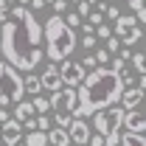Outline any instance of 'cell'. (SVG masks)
<instances>
[{"mask_svg":"<svg viewBox=\"0 0 146 146\" xmlns=\"http://www.w3.org/2000/svg\"><path fill=\"white\" fill-rule=\"evenodd\" d=\"M42 23H36V14L25 6H11L9 20L0 28V51L6 65H11L20 73H34L42 62Z\"/></svg>","mask_w":146,"mask_h":146,"instance_id":"obj_1","label":"cell"},{"mask_svg":"<svg viewBox=\"0 0 146 146\" xmlns=\"http://www.w3.org/2000/svg\"><path fill=\"white\" fill-rule=\"evenodd\" d=\"M82 90H76V110H73V118H84L93 115L104 107H112L118 98H121V79L118 73H112L110 68H96L84 76V82L79 84Z\"/></svg>","mask_w":146,"mask_h":146,"instance_id":"obj_2","label":"cell"},{"mask_svg":"<svg viewBox=\"0 0 146 146\" xmlns=\"http://www.w3.org/2000/svg\"><path fill=\"white\" fill-rule=\"evenodd\" d=\"M42 39H45V51L42 54L48 56L54 65H59L62 59H70L73 48H76V34L73 28L65 25V20L54 14L42 23Z\"/></svg>","mask_w":146,"mask_h":146,"instance_id":"obj_3","label":"cell"},{"mask_svg":"<svg viewBox=\"0 0 146 146\" xmlns=\"http://www.w3.org/2000/svg\"><path fill=\"white\" fill-rule=\"evenodd\" d=\"M124 112L127 110L115 107V104L93 112V127L104 138V146H118V135H121V127H124Z\"/></svg>","mask_w":146,"mask_h":146,"instance_id":"obj_4","label":"cell"},{"mask_svg":"<svg viewBox=\"0 0 146 146\" xmlns=\"http://www.w3.org/2000/svg\"><path fill=\"white\" fill-rule=\"evenodd\" d=\"M23 73L14 70L11 65H6V62H0V107H9L11 101L17 104L23 101Z\"/></svg>","mask_w":146,"mask_h":146,"instance_id":"obj_5","label":"cell"},{"mask_svg":"<svg viewBox=\"0 0 146 146\" xmlns=\"http://www.w3.org/2000/svg\"><path fill=\"white\" fill-rule=\"evenodd\" d=\"M112 34H115V39H118L124 48H129V45L141 42L143 28H141V23L135 20V14H121V17L115 20V28H112Z\"/></svg>","mask_w":146,"mask_h":146,"instance_id":"obj_6","label":"cell"},{"mask_svg":"<svg viewBox=\"0 0 146 146\" xmlns=\"http://www.w3.org/2000/svg\"><path fill=\"white\" fill-rule=\"evenodd\" d=\"M87 70L79 65V62H70V59H62L59 65V79H62V87H79L84 82Z\"/></svg>","mask_w":146,"mask_h":146,"instance_id":"obj_7","label":"cell"},{"mask_svg":"<svg viewBox=\"0 0 146 146\" xmlns=\"http://www.w3.org/2000/svg\"><path fill=\"white\" fill-rule=\"evenodd\" d=\"M51 110L54 112H68L73 115V110H76V90L73 87H59V90L51 93Z\"/></svg>","mask_w":146,"mask_h":146,"instance_id":"obj_8","label":"cell"},{"mask_svg":"<svg viewBox=\"0 0 146 146\" xmlns=\"http://www.w3.org/2000/svg\"><path fill=\"white\" fill-rule=\"evenodd\" d=\"M90 135H93V129H90V124H87L84 118H73V121H70V127H68V138H70V143L87 146Z\"/></svg>","mask_w":146,"mask_h":146,"instance_id":"obj_9","label":"cell"},{"mask_svg":"<svg viewBox=\"0 0 146 146\" xmlns=\"http://www.w3.org/2000/svg\"><path fill=\"white\" fill-rule=\"evenodd\" d=\"M20 138H23V124L20 121L9 118L6 124H0V141H3V146H17Z\"/></svg>","mask_w":146,"mask_h":146,"instance_id":"obj_10","label":"cell"},{"mask_svg":"<svg viewBox=\"0 0 146 146\" xmlns=\"http://www.w3.org/2000/svg\"><path fill=\"white\" fill-rule=\"evenodd\" d=\"M39 84H42V90H59L62 87V79H59V65H48L45 70H42V76H39Z\"/></svg>","mask_w":146,"mask_h":146,"instance_id":"obj_11","label":"cell"},{"mask_svg":"<svg viewBox=\"0 0 146 146\" xmlns=\"http://www.w3.org/2000/svg\"><path fill=\"white\" fill-rule=\"evenodd\" d=\"M124 107L121 110H138V104L143 101V87H127V90H121V98H118Z\"/></svg>","mask_w":146,"mask_h":146,"instance_id":"obj_12","label":"cell"},{"mask_svg":"<svg viewBox=\"0 0 146 146\" xmlns=\"http://www.w3.org/2000/svg\"><path fill=\"white\" fill-rule=\"evenodd\" d=\"M124 127H127V132H143V129H146L143 112H138V110H127V112H124Z\"/></svg>","mask_w":146,"mask_h":146,"instance_id":"obj_13","label":"cell"},{"mask_svg":"<svg viewBox=\"0 0 146 146\" xmlns=\"http://www.w3.org/2000/svg\"><path fill=\"white\" fill-rule=\"evenodd\" d=\"M45 138H48V146H73L70 138H68V129L62 127H51L45 132Z\"/></svg>","mask_w":146,"mask_h":146,"instance_id":"obj_14","label":"cell"},{"mask_svg":"<svg viewBox=\"0 0 146 146\" xmlns=\"http://www.w3.org/2000/svg\"><path fill=\"white\" fill-rule=\"evenodd\" d=\"M28 118H34V107H31V101H17L14 104V121H28Z\"/></svg>","mask_w":146,"mask_h":146,"instance_id":"obj_15","label":"cell"},{"mask_svg":"<svg viewBox=\"0 0 146 146\" xmlns=\"http://www.w3.org/2000/svg\"><path fill=\"white\" fill-rule=\"evenodd\" d=\"M118 143L121 146H146V138H143V132H124V135H118Z\"/></svg>","mask_w":146,"mask_h":146,"instance_id":"obj_16","label":"cell"},{"mask_svg":"<svg viewBox=\"0 0 146 146\" xmlns=\"http://www.w3.org/2000/svg\"><path fill=\"white\" fill-rule=\"evenodd\" d=\"M23 90H25V93H31V96H39V93H42L39 76H34V73H25V76H23Z\"/></svg>","mask_w":146,"mask_h":146,"instance_id":"obj_17","label":"cell"},{"mask_svg":"<svg viewBox=\"0 0 146 146\" xmlns=\"http://www.w3.org/2000/svg\"><path fill=\"white\" fill-rule=\"evenodd\" d=\"M25 146H48V138H45V132H39V129H31L28 135H25Z\"/></svg>","mask_w":146,"mask_h":146,"instance_id":"obj_18","label":"cell"},{"mask_svg":"<svg viewBox=\"0 0 146 146\" xmlns=\"http://www.w3.org/2000/svg\"><path fill=\"white\" fill-rule=\"evenodd\" d=\"M31 107H34L36 115H48V112H51V101H48L45 96H34V98H31Z\"/></svg>","mask_w":146,"mask_h":146,"instance_id":"obj_19","label":"cell"},{"mask_svg":"<svg viewBox=\"0 0 146 146\" xmlns=\"http://www.w3.org/2000/svg\"><path fill=\"white\" fill-rule=\"evenodd\" d=\"M127 9L135 14V20L138 23H143L146 20V11H143V0H127Z\"/></svg>","mask_w":146,"mask_h":146,"instance_id":"obj_20","label":"cell"},{"mask_svg":"<svg viewBox=\"0 0 146 146\" xmlns=\"http://www.w3.org/2000/svg\"><path fill=\"white\" fill-rule=\"evenodd\" d=\"M129 59H132V68H135V73H138V76H143V73H146V59H143V54L138 51V54H132Z\"/></svg>","mask_w":146,"mask_h":146,"instance_id":"obj_21","label":"cell"},{"mask_svg":"<svg viewBox=\"0 0 146 146\" xmlns=\"http://www.w3.org/2000/svg\"><path fill=\"white\" fill-rule=\"evenodd\" d=\"M104 51H107L110 56H112V54H118V51H121V42H118L115 36H107V39H104Z\"/></svg>","mask_w":146,"mask_h":146,"instance_id":"obj_22","label":"cell"},{"mask_svg":"<svg viewBox=\"0 0 146 146\" xmlns=\"http://www.w3.org/2000/svg\"><path fill=\"white\" fill-rule=\"evenodd\" d=\"M70 121H73V115H68V112H56V118H54V127L68 129V127H70Z\"/></svg>","mask_w":146,"mask_h":146,"instance_id":"obj_23","label":"cell"},{"mask_svg":"<svg viewBox=\"0 0 146 146\" xmlns=\"http://www.w3.org/2000/svg\"><path fill=\"white\" fill-rule=\"evenodd\" d=\"M34 129L48 132V129H51V118H48V115H36V118H34Z\"/></svg>","mask_w":146,"mask_h":146,"instance_id":"obj_24","label":"cell"},{"mask_svg":"<svg viewBox=\"0 0 146 146\" xmlns=\"http://www.w3.org/2000/svg\"><path fill=\"white\" fill-rule=\"evenodd\" d=\"M62 20H65V25H68V28H82V17H79L76 11H70L68 17H62Z\"/></svg>","mask_w":146,"mask_h":146,"instance_id":"obj_25","label":"cell"},{"mask_svg":"<svg viewBox=\"0 0 146 146\" xmlns=\"http://www.w3.org/2000/svg\"><path fill=\"white\" fill-rule=\"evenodd\" d=\"M84 23H90L93 28H96V25H101V23H104V14H101V11H90V14L84 17Z\"/></svg>","mask_w":146,"mask_h":146,"instance_id":"obj_26","label":"cell"},{"mask_svg":"<svg viewBox=\"0 0 146 146\" xmlns=\"http://www.w3.org/2000/svg\"><path fill=\"white\" fill-rule=\"evenodd\" d=\"M93 36H101V39H107V36H112V28H110L107 23H101V25H96V34Z\"/></svg>","mask_w":146,"mask_h":146,"instance_id":"obj_27","label":"cell"},{"mask_svg":"<svg viewBox=\"0 0 146 146\" xmlns=\"http://www.w3.org/2000/svg\"><path fill=\"white\" fill-rule=\"evenodd\" d=\"M90 11H93V9H90V3H84V0H79V3H76V14H79V17H82V20L87 17Z\"/></svg>","mask_w":146,"mask_h":146,"instance_id":"obj_28","label":"cell"},{"mask_svg":"<svg viewBox=\"0 0 146 146\" xmlns=\"http://www.w3.org/2000/svg\"><path fill=\"white\" fill-rule=\"evenodd\" d=\"M93 59H96V65H110V59H112V56L101 48V51H96V56H93Z\"/></svg>","mask_w":146,"mask_h":146,"instance_id":"obj_29","label":"cell"},{"mask_svg":"<svg viewBox=\"0 0 146 146\" xmlns=\"http://www.w3.org/2000/svg\"><path fill=\"white\" fill-rule=\"evenodd\" d=\"M48 6L54 9L59 17H62V11H68V0H54V3H48Z\"/></svg>","mask_w":146,"mask_h":146,"instance_id":"obj_30","label":"cell"},{"mask_svg":"<svg viewBox=\"0 0 146 146\" xmlns=\"http://www.w3.org/2000/svg\"><path fill=\"white\" fill-rule=\"evenodd\" d=\"M96 42H98V36H93V34H84V36H82V48H87V51L96 48Z\"/></svg>","mask_w":146,"mask_h":146,"instance_id":"obj_31","label":"cell"},{"mask_svg":"<svg viewBox=\"0 0 146 146\" xmlns=\"http://www.w3.org/2000/svg\"><path fill=\"white\" fill-rule=\"evenodd\" d=\"M45 6H48L45 0H28V11H42Z\"/></svg>","mask_w":146,"mask_h":146,"instance_id":"obj_32","label":"cell"},{"mask_svg":"<svg viewBox=\"0 0 146 146\" xmlns=\"http://www.w3.org/2000/svg\"><path fill=\"white\" fill-rule=\"evenodd\" d=\"M104 14H107L110 20H118V17H121V9H118V6H107V9H104Z\"/></svg>","mask_w":146,"mask_h":146,"instance_id":"obj_33","label":"cell"},{"mask_svg":"<svg viewBox=\"0 0 146 146\" xmlns=\"http://www.w3.org/2000/svg\"><path fill=\"white\" fill-rule=\"evenodd\" d=\"M79 65H82V68H84V70H96V59H93V56H84V59H82V62H79Z\"/></svg>","mask_w":146,"mask_h":146,"instance_id":"obj_34","label":"cell"},{"mask_svg":"<svg viewBox=\"0 0 146 146\" xmlns=\"http://www.w3.org/2000/svg\"><path fill=\"white\" fill-rule=\"evenodd\" d=\"M87 146H104V138H101V135H90Z\"/></svg>","mask_w":146,"mask_h":146,"instance_id":"obj_35","label":"cell"},{"mask_svg":"<svg viewBox=\"0 0 146 146\" xmlns=\"http://www.w3.org/2000/svg\"><path fill=\"white\" fill-rule=\"evenodd\" d=\"M11 118V112H9V107H0V124H6Z\"/></svg>","mask_w":146,"mask_h":146,"instance_id":"obj_36","label":"cell"},{"mask_svg":"<svg viewBox=\"0 0 146 146\" xmlns=\"http://www.w3.org/2000/svg\"><path fill=\"white\" fill-rule=\"evenodd\" d=\"M82 31H84V34H93V31H96V28H93L90 23H84V20H82Z\"/></svg>","mask_w":146,"mask_h":146,"instance_id":"obj_37","label":"cell"},{"mask_svg":"<svg viewBox=\"0 0 146 146\" xmlns=\"http://www.w3.org/2000/svg\"><path fill=\"white\" fill-rule=\"evenodd\" d=\"M84 3H98V0H84Z\"/></svg>","mask_w":146,"mask_h":146,"instance_id":"obj_38","label":"cell"},{"mask_svg":"<svg viewBox=\"0 0 146 146\" xmlns=\"http://www.w3.org/2000/svg\"><path fill=\"white\" fill-rule=\"evenodd\" d=\"M6 3H17V0H6Z\"/></svg>","mask_w":146,"mask_h":146,"instance_id":"obj_39","label":"cell"},{"mask_svg":"<svg viewBox=\"0 0 146 146\" xmlns=\"http://www.w3.org/2000/svg\"><path fill=\"white\" fill-rule=\"evenodd\" d=\"M17 146H25V143H23V141H20V143H17Z\"/></svg>","mask_w":146,"mask_h":146,"instance_id":"obj_40","label":"cell"},{"mask_svg":"<svg viewBox=\"0 0 146 146\" xmlns=\"http://www.w3.org/2000/svg\"><path fill=\"white\" fill-rule=\"evenodd\" d=\"M45 3H54V0H45Z\"/></svg>","mask_w":146,"mask_h":146,"instance_id":"obj_41","label":"cell"},{"mask_svg":"<svg viewBox=\"0 0 146 146\" xmlns=\"http://www.w3.org/2000/svg\"><path fill=\"white\" fill-rule=\"evenodd\" d=\"M70 3H79V0H70Z\"/></svg>","mask_w":146,"mask_h":146,"instance_id":"obj_42","label":"cell"},{"mask_svg":"<svg viewBox=\"0 0 146 146\" xmlns=\"http://www.w3.org/2000/svg\"><path fill=\"white\" fill-rule=\"evenodd\" d=\"M101 3H107V0H101Z\"/></svg>","mask_w":146,"mask_h":146,"instance_id":"obj_43","label":"cell"},{"mask_svg":"<svg viewBox=\"0 0 146 146\" xmlns=\"http://www.w3.org/2000/svg\"><path fill=\"white\" fill-rule=\"evenodd\" d=\"M0 146H3V141H0Z\"/></svg>","mask_w":146,"mask_h":146,"instance_id":"obj_44","label":"cell"}]
</instances>
